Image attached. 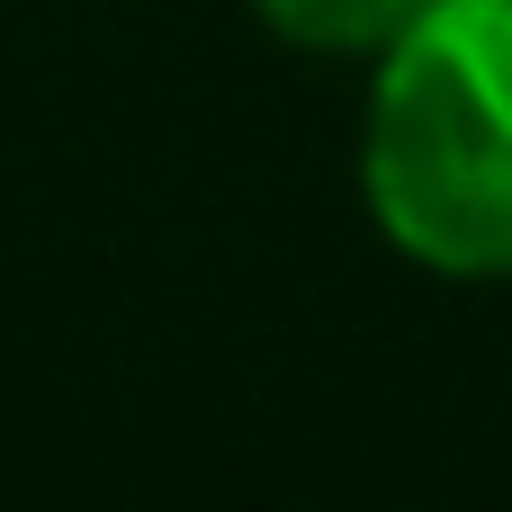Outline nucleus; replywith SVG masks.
Segmentation results:
<instances>
[{
  "instance_id": "nucleus-1",
  "label": "nucleus",
  "mask_w": 512,
  "mask_h": 512,
  "mask_svg": "<svg viewBox=\"0 0 512 512\" xmlns=\"http://www.w3.org/2000/svg\"><path fill=\"white\" fill-rule=\"evenodd\" d=\"M369 216L450 279H512V0H441L369 90Z\"/></svg>"
},
{
  "instance_id": "nucleus-2",
  "label": "nucleus",
  "mask_w": 512,
  "mask_h": 512,
  "mask_svg": "<svg viewBox=\"0 0 512 512\" xmlns=\"http://www.w3.org/2000/svg\"><path fill=\"white\" fill-rule=\"evenodd\" d=\"M288 45H315V54H387L414 18H432L441 0H252Z\"/></svg>"
}]
</instances>
